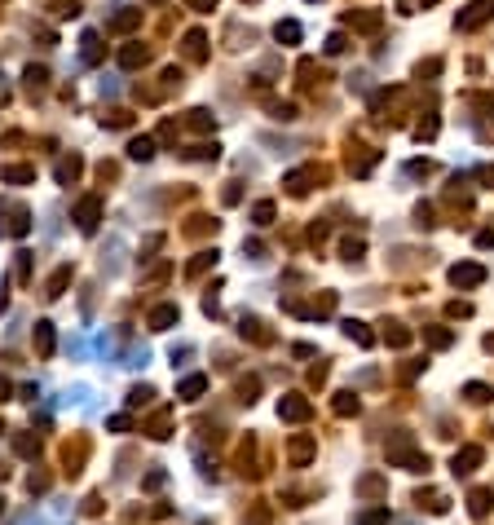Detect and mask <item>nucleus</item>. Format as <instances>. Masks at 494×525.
<instances>
[{
  "mask_svg": "<svg viewBox=\"0 0 494 525\" xmlns=\"http://www.w3.org/2000/svg\"><path fill=\"white\" fill-rule=\"evenodd\" d=\"M486 18H494V5H468V13H459L455 27L459 31H472V27H481Z\"/></svg>",
  "mask_w": 494,
  "mask_h": 525,
  "instance_id": "obj_1",
  "label": "nucleus"
},
{
  "mask_svg": "<svg viewBox=\"0 0 494 525\" xmlns=\"http://www.w3.org/2000/svg\"><path fill=\"white\" fill-rule=\"evenodd\" d=\"M481 278H486L481 265H455V270H450V283H455V287H476Z\"/></svg>",
  "mask_w": 494,
  "mask_h": 525,
  "instance_id": "obj_2",
  "label": "nucleus"
},
{
  "mask_svg": "<svg viewBox=\"0 0 494 525\" xmlns=\"http://www.w3.org/2000/svg\"><path fill=\"white\" fill-rule=\"evenodd\" d=\"M274 36H278V40H287V44H296V40H300V27H296V23H278Z\"/></svg>",
  "mask_w": 494,
  "mask_h": 525,
  "instance_id": "obj_3",
  "label": "nucleus"
},
{
  "mask_svg": "<svg viewBox=\"0 0 494 525\" xmlns=\"http://www.w3.org/2000/svg\"><path fill=\"white\" fill-rule=\"evenodd\" d=\"M476 459H481V450H464V455H455V472H468Z\"/></svg>",
  "mask_w": 494,
  "mask_h": 525,
  "instance_id": "obj_4",
  "label": "nucleus"
},
{
  "mask_svg": "<svg viewBox=\"0 0 494 525\" xmlns=\"http://www.w3.org/2000/svg\"><path fill=\"white\" fill-rule=\"evenodd\" d=\"M181 393H186V398H194V393H203V375H190V380L181 384Z\"/></svg>",
  "mask_w": 494,
  "mask_h": 525,
  "instance_id": "obj_5",
  "label": "nucleus"
},
{
  "mask_svg": "<svg viewBox=\"0 0 494 525\" xmlns=\"http://www.w3.org/2000/svg\"><path fill=\"white\" fill-rule=\"evenodd\" d=\"M468 398H472V402H486L490 388H486V384H468Z\"/></svg>",
  "mask_w": 494,
  "mask_h": 525,
  "instance_id": "obj_6",
  "label": "nucleus"
},
{
  "mask_svg": "<svg viewBox=\"0 0 494 525\" xmlns=\"http://www.w3.org/2000/svg\"><path fill=\"white\" fill-rule=\"evenodd\" d=\"M327 53H344V36H331V40H327Z\"/></svg>",
  "mask_w": 494,
  "mask_h": 525,
  "instance_id": "obj_7",
  "label": "nucleus"
},
{
  "mask_svg": "<svg viewBox=\"0 0 494 525\" xmlns=\"http://www.w3.org/2000/svg\"><path fill=\"white\" fill-rule=\"evenodd\" d=\"M424 5H433V0H424Z\"/></svg>",
  "mask_w": 494,
  "mask_h": 525,
  "instance_id": "obj_8",
  "label": "nucleus"
}]
</instances>
